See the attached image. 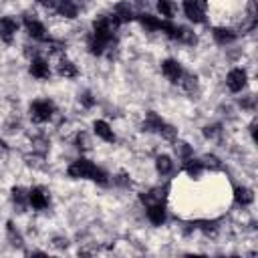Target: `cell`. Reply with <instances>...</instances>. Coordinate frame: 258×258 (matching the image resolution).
<instances>
[{
  "mask_svg": "<svg viewBox=\"0 0 258 258\" xmlns=\"http://www.w3.org/2000/svg\"><path fill=\"white\" fill-rule=\"evenodd\" d=\"M161 73H163V77H165L167 81H171V83H180V79H182V75H184L180 63L174 61V59H167V61L161 63Z\"/></svg>",
  "mask_w": 258,
  "mask_h": 258,
  "instance_id": "obj_5",
  "label": "cell"
},
{
  "mask_svg": "<svg viewBox=\"0 0 258 258\" xmlns=\"http://www.w3.org/2000/svg\"><path fill=\"white\" fill-rule=\"evenodd\" d=\"M95 169H97V165L91 163L89 160H77V161H73V163L69 165L67 174H69L73 180H91L93 174H95Z\"/></svg>",
  "mask_w": 258,
  "mask_h": 258,
  "instance_id": "obj_1",
  "label": "cell"
},
{
  "mask_svg": "<svg viewBox=\"0 0 258 258\" xmlns=\"http://www.w3.org/2000/svg\"><path fill=\"white\" fill-rule=\"evenodd\" d=\"M256 125H258V123H256V119H254V121L250 123V133H252V139H254V141H258V135H256Z\"/></svg>",
  "mask_w": 258,
  "mask_h": 258,
  "instance_id": "obj_39",
  "label": "cell"
},
{
  "mask_svg": "<svg viewBox=\"0 0 258 258\" xmlns=\"http://www.w3.org/2000/svg\"><path fill=\"white\" fill-rule=\"evenodd\" d=\"M105 47H107V42H103V40H99V38H91V42H89V51L93 53V55H103V51H105Z\"/></svg>",
  "mask_w": 258,
  "mask_h": 258,
  "instance_id": "obj_30",
  "label": "cell"
},
{
  "mask_svg": "<svg viewBox=\"0 0 258 258\" xmlns=\"http://www.w3.org/2000/svg\"><path fill=\"white\" fill-rule=\"evenodd\" d=\"M18 25L14 23L12 18H0V38L4 42H12L14 34H16Z\"/></svg>",
  "mask_w": 258,
  "mask_h": 258,
  "instance_id": "obj_9",
  "label": "cell"
},
{
  "mask_svg": "<svg viewBox=\"0 0 258 258\" xmlns=\"http://www.w3.org/2000/svg\"><path fill=\"white\" fill-rule=\"evenodd\" d=\"M55 244H57L59 248H61V246H67V238H64V240H63V238H57V240H55Z\"/></svg>",
  "mask_w": 258,
  "mask_h": 258,
  "instance_id": "obj_40",
  "label": "cell"
},
{
  "mask_svg": "<svg viewBox=\"0 0 258 258\" xmlns=\"http://www.w3.org/2000/svg\"><path fill=\"white\" fill-rule=\"evenodd\" d=\"M180 83L184 85V89H186L188 93H194V91H196V87H198V79L194 77V75H182Z\"/></svg>",
  "mask_w": 258,
  "mask_h": 258,
  "instance_id": "obj_26",
  "label": "cell"
},
{
  "mask_svg": "<svg viewBox=\"0 0 258 258\" xmlns=\"http://www.w3.org/2000/svg\"><path fill=\"white\" fill-rule=\"evenodd\" d=\"M29 204L34 210H45L49 206V194L42 190V188H32L29 192Z\"/></svg>",
  "mask_w": 258,
  "mask_h": 258,
  "instance_id": "obj_6",
  "label": "cell"
},
{
  "mask_svg": "<svg viewBox=\"0 0 258 258\" xmlns=\"http://www.w3.org/2000/svg\"><path fill=\"white\" fill-rule=\"evenodd\" d=\"M36 2H38L40 6H45V8H55V6L59 4V0H36Z\"/></svg>",
  "mask_w": 258,
  "mask_h": 258,
  "instance_id": "obj_37",
  "label": "cell"
},
{
  "mask_svg": "<svg viewBox=\"0 0 258 258\" xmlns=\"http://www.w3.org/2000/svg\"><path fill=\"white\" fill-rule=\"evenodd\" d=\"M220 125H208V127H204V135L208 137V139H214V137H218L220 135Z\"/></svg>",
  "mask_w": 258,
  "mask_h": 258,
  "instance_id": "obj_32",
  "label": "cell"
},
{
  "mask_svg": "<svg viewBox=\"0 0 258 258\" xmlns=\"http://www.w3.org/2000/svg\"><path fill=\"white\" fill-rule=\"evenodd\" d=\"M160 133H161V137H163L165 141H178V129H176L174 125L163 123V125L160 127Z\"/></svg>",
  "mask_w": 258,
  "mask_h": 258,
  "instance_id": "obj_24",
  "label": "cell"
},
{
  "mask_svg": "<svg viewBox=\"0 0 258 258\" xmlns=\"http://www.w3.org/2000/svg\"><path fill=\"white\" fill-rule=\"evenodd\" d=\"M31 75L36 77V79H49L51 77V67L45 59L40 57H34L32 63H31Z\"/></svg>",
  "mask_w": 258,
  "mask_h": 258,
  "instance_id": "obj_7",
  "label": "cell"
},
{
  "mask_svg": "<svg viewBox=\"0 0 258 258\" xmlns=\"http://www.w3.org/2000/svg\"><path fill=\"white\" fill-rule=\"evenodd\" d=\"M161 125H163V119H161L158 113L149 111V113L145 115V121H143V129H145V131H160Z\"/></svg>",
  "mask_w": 258,
  "mask_h": 258,
  "instance_id": "obj_14",
  "label": "cell"
},
{
  "mask_svg": "<svg viewBox=\"0 0 258 258\" xmlns=\"http://www.w3.org/2000/svg\"><path fill=\"white\" fill-rule=\"evenodd\" d=\"M77 143H79V149H89V137L85 135V133L77 135Z\"/></svg>",
  "mask_w": 258,
  "mask_h": 258,
  "instance_id": "obj_36",
  "label": "cell"
},
{
  "mask_svg": "<svg viewBox=\"0 0 258 258\" xmlns=\"http://www.w3.org/2000/svg\"><path fill=\"white\" fill-rule=\"evenodd\" d=\"M200 230H204L206 234H214V232H216V222H200V226H198Z\"/></svg>",
  "mask_w": 258,
  "mask_h": 258,
  "instance_id": "obj_35",
  "label": "cell"
},
{
  "mask_svg": "<svg viewBox=\"0 0 258 258\" xmlns=\"http://www.w3.org/2000/svg\"><path fill=\"white\" fill-rule=\"evenodd\" d=\"M55 113V107L51 101H45V99H40V101H34L31 105V119L34 123H45L53 117Z\"/></svg>",
  "mask_w": 258,
  "mask_h": 258,
  "instance_id": "obj_2",
  "label": "cell"
},
{
  "mask_svg": "<svg viewBox=\"0 0 258 258\" xmlns=\"http://www.w3.org/2000/svg\"><path fill=\"white\" fill-rule=\"evenodd\" d=\"M25 27H27V31H29V34H31L32 38H36V40H45V38H47V29L42 27L36 18L27 16V18H25Z\"/></svg>",
  "mask_w": 258,
  "mask_h": 258,
  "instance_id": "obj_8",
  "label": "cell"
},
{
  "mask_svg": "<svg viewBox=\"0 0 258 258\" xmlns=\"http://www.w3.org/2000/svg\"><path fill=\"white\" fill-rule=\"evenodd\" d=\"M246 71H242V69H232L230 73H228V77H226V85H228V89L230 91H234V93H238V91H242L244 87H246Z\"/></svg>",
  "mask_w": 258,
  "mask_h": 258,
  "instance_id": "obj_4",
  "label": "cell"
},
{
  "mask_svg": "<svg viewBox=\"0 0 258 258\" xmlns=\"http://www.w3.org/2000/svg\"><path fill=\"white\" fill-rule=\"evenodd\" d=\"M115 184H119V186H127V184H129V180H127V176H125V174H119V176L115 178Z\"/></svg>",
  "mask_w": 258,
  "mask_h": 258,
  "instance_id": "obj_38",
  "label": "cell"
},
{
  "mask_svg": "<svg viewBox=\"0 0 258 258\" xmlns=\"http://www.w3.org/2000/svg\"><path fill=\"white\" fill-rule=\"evenodd\" d=\"M156 167H158V171L160 174H169L171 171V160L167 158V156H160L158 160H156Z\"/></svg>",
  "mask_w": 258,
  "mask_h": 258,
  "instance_id": "obj_27",
  "label": "cell"
},
{
  "mask_svg": "<svg viewBox=\"0 0 258 258\" xmlns=\"http://www.w3.org/2000/svg\"><path fill=\"white\" fill-rule=\"evenodd\" d=\"M93 182H97V184H101V186H107V184H109V180H107V174H105V171L103 169H95V174H93V178H91Z\"/></svg>",
  "mask_w": 258,
  "mask_h": 258,
  "instance_id": "obj_33",
  "label": "cell"
},
{
  "mask_svg": "<svg viewBox=\"0 0 258 258\" xmlns=\"http://www.w3.org/2000/svg\"><path fill=\"white\" fill-rule=\"evenodd\" d=\"M161 31H163L169 38H178V40H182V32H184L182 27H176V25H171V23H161Z\"/></svg>",
  "mask_w": 258,
  "mask_h": 258,
  "instance_id": "obj_23",
  "label": "cell"
},
{
  "mask_svg": "<svg viewBox=\"0 0 258 258\" xmlns=\"http://www.w3.org/2000/svg\"><path fill=\"white\" fill-rule=\"evenodd\" d=\"M202 169H204V165H202L200 160H194V158H188V160H186V171H188L190 178H200Z\"/></svg>",
  "mask_w": 258,
  "mask_h": 258,
  "instance_id": "obj_21",
  "label": "cell"
},
{
  "mask_svg": "<svg viewBox=\"0 0 258 258\" xmlns=\"http://www.w3.org/2000/svg\"><path fill=\"white\" fill-rule=\"evenodd\" d=\"M163 198H165V194H163L161 188H156V190H152L149 194H145V196H141V200H143L147 206H149V204H161Z\"/></svg>",
  "mask_w": 258,
  "mask_h": 258,
  "instance_id": "obj_22",
  "label": "cell"
},
{
  "mask_svg": "<svg viewBox=\"0 0 258 258\" xmlns=\"http://www.w3.org/2000/svg\"><path fill=\"white\" fill-rule=\"evenodd\" d=\"M147 218L152 224L156 226H161L165 222V208L163 204H149L147 206Z\"/></svg>",
  "mask_w": 258,
  "mask_h": 258,
  "instance_id": "obj_10",
  "label": "cell"
},
{
  "mask_svg": "<svg viewBox=\"0 0 258 258\" xmlns=\"http://www.w3.org/2000/svg\"><path fill=\"white\" fill-rule=\"evenodd\" d=\"M57 71H59V75L61 77H64V79H75L77 77V67L71 63V61H61L59 63V67H57Z\"/></svg>",
  "mask_w": 258,
  "mask_h": 258,
  "instance_id": "obj_18",
  "label": "cell"
},
{
  "mask_svg": "<svg viewBox=\"0 0 258 258\" xmlns=\"http://www.w3.org/2000/svg\"><path fill=\"white\" fill-rule=\"evenodd\" d=\"M214 38L218 45H230L236 40V32H232L230 29H214Z\"/></svg>",
  "mask_w": 258,
  "mask_h": 258,
  "instance_id": "obj_16",
  "label": "cell"
},
{
  "mask_svg": "<svg viewBox=\"0 0 258 258\" xmlns=\"http://www.w3.org/2000/svg\"><path fill=\"white\" fill-rule=\"evenodd\" d=\"M200 161H202V165L206 169H220L222 167V163H220V160L216 156H204Z\"/></svg>",
  "mask_w": 258,
  "mask_h": 258,
  "instance_id": "obj_29",
  "label": "cell"
},
{
  "mask_svg": "<svg viewBox=\"0 0 258 258\" xmlns=\"http://www.w3.org/2000/svg\"><path fill=\"white\" fill-rule=\"evenodd\" d=\"M158 10H160V14L165 16V18H174L178 6L174 4V0H158Z\"/></svg>",
  "mask_w": 258,
  "mask_h": 258,
  "instance_id": "obj_19",
  "label": "cell"
},
{
  "mask_svg": "<svg viewBox=\"0 0 258 258\" xmlns=\"http://www.w3.org/2000/svg\"><path fill=\"white\" fill-rule=\"evenodd\" d=\"M176 154H178L182 160H188V158L192 156V147H190L188 143H178V145H176Z\"/></svg>",
  "mask_w": 258,
  "mask_h": 258,
  "instance_id": "obj_31",
  "label": "cell"
},
{
  "mask_svg": "<svg viewBox=\"0 0 258 258\" xmlns=\"http://www.w3.org/2000/svg\"><path fill=\"white\" fill-rule=\"evenodd\" d=\"M93 129H95V133L103 139V141H115V135H113V129L109 127V125H107L105 121H95L93 123Z\"/></svg>",
  "mask_w": 258,
  "mask_h": 258,
  "instance_id": "obj_12",
  "label": "cell"
},
{
  "mask_svg": "<svg viewBox=\"0 0 258 258\" xmlns=\"http://www.w3.org/2000/svg\"><path fill=\"white\" fill-rule=\"evenodd\" d=\"M79 101H81L85 107H93V105H95V99H93V95H91L89 91L81 93V95H79Z\"/></svg>",
  "mask_w": 258,
  "mask_h": 258,
  "instance_id": "obj_34",
  "label": "cell"
},
{
  "mask_svg": "<svg viewBox=\"0 0 258 258\" xmlns=\"http://www.w3.org/2000/svg\"><path fill=\"white\" fill-rule=\"evenodd\" d=\"M6 232H8V240H10V244H12V246H23V236L18 234V230L14 228V224H12V222H8V224H6Z\"/></svg>",
  "mask_w": 258,
  "mask_h": 258,
  "instance_id": "obj_25",
  "label": "cell"
},
{
  "mask_svg": "<svg viewBox=\"0 0 258 258\" xmlns=\"http://www.w3.org/2000/svg\"><path fill=\"white\" fill-rule=\"evenodd\" d=\"M234 200L238 202L240 206H248V204H252V200H254V194H252V190L250 188H236L234 190Z\"/></svg>",
  "mask_w": 258,
  "mask_h": 258,
  "instance_id": "obj_15",
  "label": "cell"
},
{
  "mask_svg": "<svg viewBox=\"0 0 258 258\" xmlns=\"http://www.w3.org/2000/svg\"><path fill=\"white\" fill-rule=\"evenodd\" d=\"M12 202L20 208V210H25L27 204H29V192L25 188H12Z\"/></svg>",
  "mask_w": 258,
  "mask_h": 258,
  "instance_id": "obj_17",
  "label": "cell"
},
{
  "mask_svg": "<svg viewBox=\"0 0 258 258\" xmlns=\"http://www.w3.org/2000/svg\"><path fill=\"white\" fill-rule=\"evenodd\" d=\"M47 149H49V141H47L45 137H36V139L32 141V152H36L38 156H45Z\"/></svg>",
  "mask_w": 258,
  "mask_h": 258,
  "instance_id": "obj_28",
  "label": "cell"
},
{
  "mask_svg": "<svg viewBox=\"0 0 258 258\" xmlns=\"http://www.w3.org/2000/svg\"><path fill=\"white\" fill-rule=\"evenodd\" d=\"M57 6H59V14L64 16V18H75L79 14V6L73 2V0H61Z\"/></svg>",
  "mask_w": 258,
  "mask_h": 258,
  "instance_id": "obj_13",
  "label": "cell"
},
{
  "mask_svg": "<svg viewBox=\"0 0 258 258\" xmlns=\"http://www.w3.org/2000/svg\"><path fill=\"white\" fill-rule=\"evenodd\" d=\"M184 12L190 20H194V23H204L206 20L202 0H184Z\"/></svg>",
  "mask_w": 258,
  "mask_h": 258,
  "instance_id": "obj_3",
  "label": "cell"
},
{
  "mask_svg": "<svg viewBox=\"0 0 258 258\" xmlns=\"http://www.w3.org/2000/svg\"><path fill=\"white\" fill-rule=\"evenodd\" d=\"M137 18H139V23H141L143 29H147V31H161V20H158L156 16H152V14H139Z\"/></svg>",
  "mask_w": 258,
  "mask_h": 258,
  "instance_id": "obj_20",
  "label": "cell"
},
{
  "mask_svg": "<svg viewBox=\"0 0 258 258\" xmlns=\"http://www.w3.org/2000/svg\"><path fill=\"white\" fill-rule=\"evenodd\" d=\"M115 16H117L119 23H129V20L135 18V16H133V8H131V4H129V2H119V4H115Z\"/></svg>",
  "mask_w": 258,
  "mask_h": 258,
  "instance_id": "obj_11",
  "label": "cell"
}]
</instances>
